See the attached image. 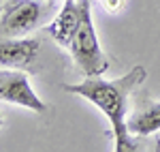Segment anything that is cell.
Listing matches in <instances>:
<instances>
[{"label": "cell", "instance_id": "obj_1", "mask_svg": "<svg viewBox=\"0 0 160 152\" xmlns=\"http://www.w3.org/2000/svg\"><path fill=\"white\" fill-rule=\"evenodd\" d=\"M148 71L145 66L137 64L120 79H102L100 75L86 77L79 84H64L62 88L71 94H79L86 101L94 103L102 114L109 118L111 131L115 137V152H135L139 150V144L132 139V133L126 124V107L130 92L145 79Z\"/></svg>", "mask_w": 160, "mask_h": 152}, {"label": "cell", "instance_id": "obj_8", "mask_svg": "<svg viewBox=\"0 0 160 152\" xmlns=\"http://www.w3.org/2000/svg\"><path fill=\"white\" fill-rule=\"evenodd\" d=\"M105 4H107V9L109 11H118L120 9V4H122V0H102Z\"/></svg>", "mask_w": 160, "mask_h": 152}, {"label": "cell", "instance_id": "obj_6", "mask_svg": "<svg viewBox=\"0 0 160 152\" xmlns=\"http://www.w3.org/2000/svg\"><path fill=\"white\" fill-rule=\"evenodd\" d=\"M79 24H81V4H79V0L77 2L75 0H64L60 13L47 26V32L58 45L68 47L73 43L77 30H79Z\"/></svg>", "mask_w": 160, "mask_h": 152}, {"label": "cell", "instance_id": "obj_9", "mask_svg": "<svg viewBox=\"0 0 160 152\" xmlns=\"http://www.w3.org/2000/svg\"><path fill=\"white\" fill-rule=\"evenodd\" d=\"M2 124H4V120H2V116H0V127H2Z\"/></svg>", "mask_w": 160, "mask_h": 152}, {"label": "cell", "instance_id": "obj_4", "mask_svg": "<svg viewBox=\"0 0 160 152\" xmlns=\"http://www.w3.org/2000/svg\"><path fill=\"white\" fill-rule=\"evenodd\" d=\"M0 101L32 109L37 114L47 112V105L37 97V92L32 90L28 81V75L22 69H2L0 66Z\"/></svg>", "mask_w": 160, "mask_h": 152}, {"label": "cell", "instance_id": "obj_2", "mask_svg": "<svg viewBox=\"0 0 160 152\" xmlns=\"http://www.w3.org/2000/svg\"><path fill=\"white\" fill-rule=\"evenodd\" d=\"M79 4H81V24H79V30L75 34L73 43L68 45V50H71L75 64L79 66L81 73H86V77L102 75L109 69V60H107L105 51L100 50L98 37L94 30L92 0H79Z\"/></svg>", "mask_w": 160, "mask_h": 152}, {"label": "cell", "instance_id": "obj_7", "mask_svg": "<svg viewBox=\"0 0 160 152\" xmlns=\"http://www.w3.org/2000/svg\"><path fill=\"white\" fill-rule=\"evenodd\" d=\"M128 131L137 137H148L160 131V101L156 103H145L143 107L135 109L132 114L126 118Z\"/></svg>", "mask_w": 160, "mask_h": 152}, {"label": "cell", "instance_id": "obj_10", "mask_svg": "<svg viewBox=\"0 0 160 152\" xmlns=\"http://www.w3.org/2000/svg\"><path fill=\"white\" fill-rule=\"evenodd\" d=\"M0 11H2V4H0Z\"/></svg>", "mask_w": 160, "mask_h": 152}, {"label": "cell", "instance_id": "obj_5", "mask_svg": "<svg viewBox=\"0 0 160 152\" xmlns=\"http://www.w3.org/2000/svg\"><path fill=\"white\" fill-rule=\"evenodd\" d=\"M37 39H0V66L2 69H26L38 54Z\"/></svg>", "mask_w": 160, "mask_h": 152}, {"label": "cell", "instance_id": "obj_3", "mask_svg": "<svg viewBox=\"0 0 160 152\" xmlns=\"http://www.w3.org/2000/svg\"><path fill=\"white\" fill-rule=\"evenodd\" d=\"M43 13L38 0H7L0 11V39L28 34Z\"/></svg>", "mask_w": 160, "mask_h": 152}]
</instances>
